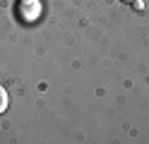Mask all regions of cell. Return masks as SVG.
Instances as JSON below:
<instances>
[{
  "mask_svg": "<svg viewBox=\"0 0 149 144\" xmlns=\"http://www.w3.org/2000/svg\"><path fill=\"white\" fill-rule=\"evenodd\" d=\"M17 17L24 24H31L41 17V3L39 0H19L17 3Z\"/></svg>",
  "mask_w": 149,
  "mask_h": 144,
  "instance_id": "6da1fadb",
  "label": "cell"
},
{
  "mask_svg": "<svg viewBox=\"0 0 149 144\" xmlns=\"http://www.w3.org/2000/svg\"><path fill=\"white\" fill-rule=\"evenodd\" d=\"M5 111H7V91H5V86H0V115Z\"/></svg>",
  "mask_w": 149,
  "mask_h": 144,
  "instance_id": "7a4b0ae2",
  "label": "cell"
},
{
  "mask_svg": "<svg viewBox=\"0 0 149 144\" xmlns=\"http://www.w3.org/2000/svg\"><path fill=\"white\" fill-rule=\"evenodd\" d=\"M120 3H127L130 5V3H137V0H120Z\"/></svg>",
  "mask_w": 149,
  "mask_h": 144,
  "instance_id": "3957f363",
  "label": "cell"
}]
</instances>
